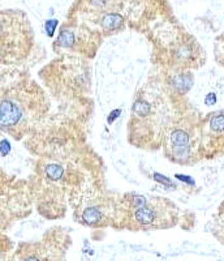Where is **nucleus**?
I'll list each match as a JSON object with an SVG mask.
<instances>
[{"mask_svg": "<svg viewBox=\"0 0 224 261\" xmlns=\"http://www.w3.org/2000/svg\"><path fill=\"white\" fill-rule=\"evenodd\" d=\"M116 212L118 206H109L107 199H86L82 202L80 209L76 211V216L78 214V222L90 227H106L111 225L115 226Z\"/></svg>", "mask_w": 224, "mask_h": 261, "instance_id": "nucleus-8", "label": "nucleus"}, {"mask_svg": "<svg viewBox=\"0 0 224 261\" xmlns=\"http://www.w3.org/2000/svg\"><path fill=\"white\" fill-rule=\"evenodd\" d=\"M215 59L218 60L219 64L224 65V34L218 37L215 41Z\"/></svg>", "mask_w": 224, "mask_h": 261, "instance_id": "nucleus-10", "label": "nucleus"}, {"mask_svg": "<svg viewBox=\"0 0 224 261\" xmlns=\"http://www.w3.org/2000/svg\"><path fill=\"white\" fill-rule=\"evenodd\" d=\"M171 99L174 94L158 81L148 84L137 93L128 124L130 144L142 149L162 146L165 130L176 119L170 115Z\"/></svg>", "mask_w": 224, "mask_h": 261, "instance_id": "nucleus-2", "label": "nucleus"}, {"mask_svg": "<svg viewBox=\"0 0 224 261\" xmlns=\"http://www.w3.org/2000/svg\"><path fill=\"white\" fill-rule=\"evenodd\" d=\"M50 110L46 93L26 72L0 76V130L15 140L24 139Z\"/></svg>", "mask_w": 224, "mask_h": 261, "instance_id": "nucleus-1", "label": "nucleus"}, {"mask_svg": "<svg viewBox=\"0 0 224 261\" xmlns=\"http://www.w3.org/2000/svg\"><path fill=\"white\" fill-rule=\"evenodd\" d=\"M177 221L179 208L170 200L130 193L120 201L115 222H119L118 228L139 231L174 227Z\"/></svg>", "mask_w": 224, "mask_h": 261, "instance_id": "nucleus-3", "label": "nucleus"}, {"mask_svg": "<svg viewBox=\"0 0 224 261\" xmlns=\"http://www.w3.org/2000/svg\"><path fill=\"white\" fill-rule=\"evenodd\" d=\"M72 239L63 228H51L41 241L24 242L11 253L7 261H67Z\"/></svg>", "mask_w": 224, "mask_h": 261, "instance_id": "nucleus-6", "label": "nucleus"}, {"mask_svg": "<svg viewBox=\"0 0 224 261\" xmlns=\"http://www.w3.org/2000/svg\"><path fill=\"white\" fill-rule=\"evenodd\" d=\"M163 151L170 161L179 165L193 163L200 157V123L188 118H176L163 137Z\"/></svg>", "mask_w": 224, "mask_h": 261, "instance_id": "nucleus-5", "label": "nucleus"}, {"mask_svg": "<svg viewBox=\"0 0 224 261\" xmlns=\"http://www.w3.org/2000/svg\"><path fill=\"white\" fill-rule=\"evenodd\" d=\"M34 46V32L21 9L0 11V64L18 65L29 58Z\"/></svg>", "mask_w": 224, "mask_h": 261, "instance_id": "nucleus-4", "label": "nucleus"}, {"mask_svg": "<svg viewBox=\"0 0 224 261\" xmlns=\"http://www.w3.org/2000/svg\"><path fill=\"white\" fill-rule=\"evenodd\" d=\"M224 154V113H214L200 122V157Z\"/></svg>", "mask_w": 224, "mask_h": 261, "instance_id": "nucleus-7", "label": "nucleus"}, {"mask_svg": "<svg viewBox=\"0 0 224 261\" xmlns=\"http://www.w3.org/2000/svg\"><path fill=\"white\" fill-rule=\"evenodd\" d=\"M13 252V243L7 235L0 232V261H7Z\"/></svg>", "mask_w": 224, "mask_h": 261, "instance_id": "nucleus-9", "label": "nucleus"}]
</instances>
